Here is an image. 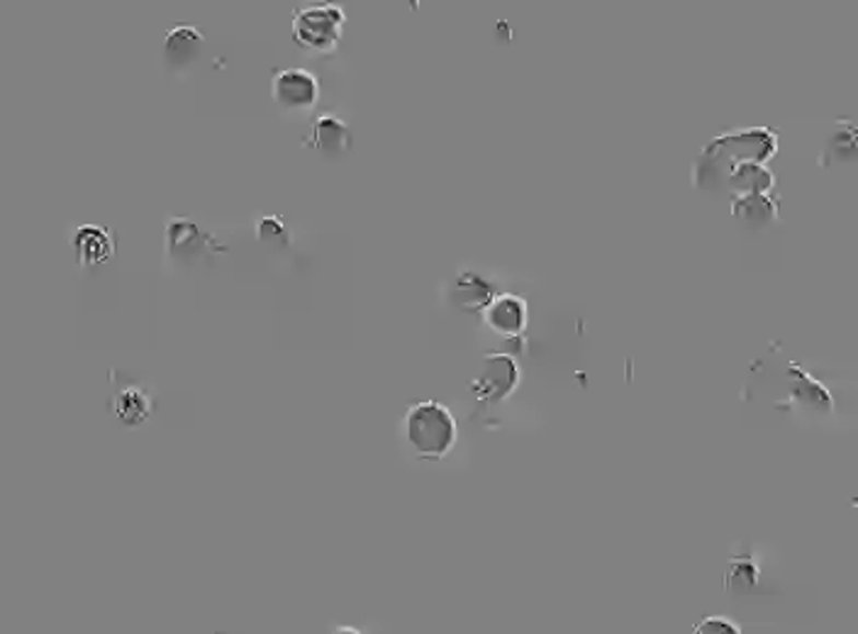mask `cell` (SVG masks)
Wrapping results in <instances>:
<instances>
[{
    "instance_id": "cell-1",
    "label": "cell",
    "mask_w": 858,
    "mask_h": 634,
    "mask_svg": "<svg viewBox=\"0 0 858 634\" xmlns=\"http://www.w3.org/2000/svg\"><path fill=\"white\" fill-rule=\"evenodd\" d=\"M776 154V137L764 130L744 132V135H727L715 139L705 149L695 164V186L697 188H717L724 186L727 178L734 174L739 166L746 164H764Z\"/></svg>"
},
{
    "instance_id": "cell-2",
    "label": "cell",
    "mask_w": 858,
    "mask_h": 634,
    "mask_svg": "<svg viewBox=\"0 0 858 634\" xmlns=\"http://www.w3.org/2000/svg\"><path fill=\"white\" fill-rule=\"evenodd\" d=\"M405 435L417 457L439 461L454 447L456 423L442 403H415L405 415Z\"/></svg>"
},
{
    "instance_id": "cell-3",
    "label": "cell",
    "mask_w": 858,
    "mask_h": 634,
    "mask_svg": "<svg viewBox=\"0 0 858 634\" xmlns=\"http://www.w3.org/2000/svg\"><path fill=\"white\" fill-rule=\"evenodd\" d=\"M345 10L332 3H313L293 10V39L310 51H332L341 39Z\"/></svg>"
},
{
    "instance_id": "cell-4",
    "label": "cell",
    "mask_w": 858,
    "mask_h": 634,
    "mask_svg": "<svg viewBox=\"0 0 858 634\" xmlns=\"http://www.w3.org/2000/svg\"><path fill=\"white\" fill-rule=\"evenodd\" d=\"M271 95L286 111H305L317 101V81L305 71L281 69L271 79Z\"/></svg>"
},
{
    "instance_id": "cell-5",
    "label": "cell",
    "mask_w": 858,
    "mask_h": 634,
    "mask_svg": "<svg viewBox=\"0 0 858 634\" xmlns=\"http://www.w3.org/2000/svg\"><path fill=\"white\" fill-rule=\"evenodd\" d=\"M166 244L169 252L176 262H196L198 256L208 252V246L215 244L208 232H202L196 222L186 218H174L166 228Z\"/></svg>"
},
{
    "instance_id": "cell-6",
    "label": "cell",
    "mask_w": 858,
    "mask_h": 634,
    "mask_svg": "<svg viewBox=\"0 0 858 634\" xmlns=\"http://www.w3.org/2000/svg\"><path fill=\"white\" fill-rule=\"evenodd\" d=\"M206 39L193 25H174L166 32L164 39V57L171 67H188L196 61L202 51Z\"/></svg>"
},
{
    "instance_id": "cell-7",
    "label": "cell",
    "mask_w": 858,
    "mask_h": 634,
    "mask_svg": "<svg viewBox=\"0 0 858 634\" xmlns=\"http://www.w3.org/2000/svg\"><path fill=\"white\" fill-rule=\"evenodd\" d=\"M310 149H317L325 157H339L351 149V132L337 117H320L313 127V135L305 139Z\"/></svg>"
},
{
    "instance_id": "cell-8",
    "label": "cell",
    "mask_w": 858,
    "mask_h": 634,
    "mask_svg": "<svg viewBox=\"0 0 858 634\" xmlns=\"http://www.w3.org/2000/svg\"><path fill=\"white\" fill-rule=\"evenodd\" d=\"M788 383H790L792 401L804 405L812 413H822V415L832 413V397H830V393L824 391L818 381L810 379V376L804 373L800 367H790L788 369Z\"/></svg>"
},
{
    "instance_id": "cell-9",
    "label": "cell",
    "mask_w": 858,
    "mask_h": 634,
    "mask_svg": "<svg viewBox=\"0 0 858 634\" xmlns=\"http://www.w3.org/2000/svg\"><path fill=\"white\" fill-rule=\"evenodd\" d=\"M514 381H518L514 364L508 357H498V359H488L486 371H483L480 379L474 383V389L478 391L480 397L498 401V397L512 391Z\"/></svg>"
},
{
    "instance_id": "cell-10",
    "label": "cell",
    "mask_w": 858,
    "mask_h": 634,
    "mask_svg": "<svg viewBox=\"0 0 858 634\" xmlns=\"http://www.w3.org/2000/svg\"><path fill=\"white\" fill-rule=\"evenodd\" d=\"M73 246H77V260L81 266H95L113 256L111 232L101 228H81L73 234Z\"/></svg>"
},
{
    "instance_id": "cell-11",
    "label": "cell",
    "mask_w": 858,
    "mask_h": 634,
    "mask_svg": "<svg viewBox=\"0 0 858 634\" xmlns=\"http://www.w3.org/2000/svg\"><path fill=\"white\" fill-rule=\"evenodd\" d=\"M732 215L739 220L749 224V228H768L778 218V206L776 200H768L766 196H737L732 200Z\"/></svg>"
},
{
    "instance_id": "cell-12",
    "label": "cell",
    "mask_w": 858,
    "mask_h": 634,
    "mask_svg": "<svg viewBox=\"0 0 858 634\" xmlns=\"http://www.w3.org/2000/svg\"><path fill=\"white\" fill-rule=\"evenodd\" d=\"M113 411L123 425L137 427L147 420L149 413H152V401H149V395L142 389L130 385V389H123L115 395Z\"/></svg>"
},
{
    "instance_id": "cell-13",
    "label": "cell",
    "mask_w": 858,
    "mask_h": 634,
    "mask_svg": "<svg viewBox=\"0 0 858 634\" xmlns=\"http://www.w3.org/2000/svg\"><path fill=\"white\" fill-rule=\"evenodd\" d=\"M724 588L729 596L742 598L758 588V568L751 556H732L727 562Z\"/></svg>"
},
{
    "instance_id": "cell-14",
    "label": "cell",
    "mask_w": 858,
    "mask_h": 634,
    "mask_svg": "<svg viewBox=\"0 0 858 634\" xmlns=\"http://www.w3.org/2000/svg\"><path fill=\"white\" fill-rule=\"evenodd\" d=\"M724 186L734 193V198L737 196H754V193L764 196V193L774 186V174H770V171H766L761 164H746V166H739L734 174L727 178Z\"/></svg>"
},
{
    "instance_id": "cell-15",
    "label": "cell",
    "mask_w": 858,
    "mask_h": 634,
    "mask_svg": "<svg viewBox=\"0 0 858 634\" xmlns=\"http://www.w3.org/2000/svg\"><path fill=\"white\" fill-rule=\"evenodd\" d=\"M452 300H454V306H459L461 310L478 313V310L488 308V303H490V286L483 281V278H478L476 274H464V276H459Z\"/></svg>"
},
{
    "instance_id": "cell-16",
    "label": "cell",
    "mask_w": 858,
    "mask_h": 634,
    "mask_svg": "<svg viewBox=\"0 0 858 634\" xmlns=\"http://www.w3.org/2000/svg\"><path fill=\"white\" fill-rule=\"evenodd\" d=\"M490 325L502 335H514L522 327V306L512 298H502L490 308Z\"/></svg>"
},
{
    "instance_id": "cell-17",
    "label": "cell",
    "mask_w": 858,
    "mask_h": 634,
    "mask_svg": "<svg viewBox=\"0 0 858 634\" xmlns=\"http://www.w3.org/2000/svg\"><path fill=\"white\" fill-rule=\"evenodd\" d=\"M256 240L271 246V250H283L291 242V234H288L283 220L271 215V218H262L256 222Z\"/></svg>"
},
{
    "instance_id": "cell-18",
    "label": "cell",
    "mask_w": 858,
    "mask_h": 634,
    "mask_svg": "<svg viewBox=\"0 0 858 634\" xmlns=\"http://www.w3.org/2000/svg\"><path fill=\"white\" fill-rule=\"evenodd\" d=\"M693 634H739V630L729 620L710 615V618H703L700 622H697V625L693 627Z\"/></svg>"
},
{
    "instance_id": "cell-19",
    "label": "cell",
    "mask_w": 858,
    "mask_h": 634,
    "mask_svg": "<svg viewBox=\"0 0 858 634\" xmlns=\"http://www.w3.org/2000/svg\"><path fill=\"white\" fill-rule=\"evenodd\" d=\"M335 634H361V632L351 630V627H339V630H335Z\"/></svg>"
}]
</instances>
